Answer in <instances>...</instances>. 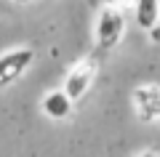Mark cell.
<instances>
[{
	"label": "cell",
	"mask_w": 160,
	"mask_h": 157,
	"mask_svg": "<svg viewBox=\"0 0 160 157\" xmlns=\"http://www.w3.org/2000/svg\"><path fill=\"white\" fill-rule=\"evenodd\" d=\"M133 16H136V24L142 29H149L160 19V0H136Z\"/></svg>",
	"instance_id": "8992f818"
},
{
	"label": "cell",
	"mask_w": 160,
	"mask_h": 157,
	"mask_svg": "<svg viewBox=\"0 0 160 157\" xmlns=\"http://www.w3.org/2000/svg\"><path fill=\"white\" fill-rule=\"evenodd\" d=\"M35 61V51L32 48H13L8 53L0 56V88L16 83Z\"/></svg>",
	"instance_id": "3957f363"
},
{
	"label": "cell",
	"mask_w": 160,
	"mask_h": 157,
	"mask_svg": "<svg viewBox=\"0 0 160 157\" xmlns=\"http://www.w3.org/2000/svg\"><path fill=\"white\" fill-rule=\"evenodd\" d=\"M126 35V13L118 6H104L96 16V51H112Z\"/></svg>",
	"instance_id": "6da1fadb"
},
{
	"label": "cell",
	"mask_w": 160,
	"mask_h": 157,
	"mask_svg": "<svg viewBox=\"0 0 160 157\" xmlns=\"http://www.w3.org/2000/svg\"><path fill=\"white\" fill-rule=\"evenodd\" d=\"M75 109V99H69V93L64 88L48 91L40 101V112L46 115L48 120H67Z\"/></svg>",
	"instance_id": "277c9868"
},
{
	"label": "cell",
	"mask_w": 160,
	"mask_h": 157,
	"mask_svg": "<svg viewBox=\"0 0 160 157\" xmlns=\"http://www.w3.org/2000/svg\"><path fill=\"white\" fill-rule=\"evenodd\" d=\"M133 107L139 109V117L142 120L160 117V88H155V85L139 88L133 93Z\"/></svg>",
	"instance_id": "5b68a950"
},
{
	"label": "cell",
	"mask_w": 160,
	"mask_h": 157,
	"mask_svg": "<svg viewBox=\"0 0 160 157\" xmlns=\"http://www.w3.org/2000/svg\"><path fill=\"white\" fill-rule=\"evenodd\" d=\"M102 3H104V6H118L120 0H102Z\"/></svg>",
	"instance_id": "9c48e42d"
},
{
	"label": "cell",
	"mask_w": 160,
	"mask_h": 157,
	"mask_svg": "<svg viewBox=\"0 0 160 157\" xmlns=\"http://www.w3.org/2000/svg\"><path fill=\"white\" fill-rule=\"evenodd\" d=\"M147 32H149V40H152V43H160V19L147 29Z\"/></svg>",
	"instance_id": "52a82bcc"
},
{
	"label": "cell",
	"mask_w": 160,
	"mask_h": 157,
	"mask_svg": "<svg viewBox=\"0 0 160 157\" xmlns=\"http://www.w3.org/2000/svg\"><path fill=\"white\" fill-rule=\"evenodd\" d=\"M96 72H99V64L93 61V59H80V61L67 72V77H64V85H62V88L69 93V99L80 101L83 96L88 93V91H91L93 80H96Z\"/></svg>",
	"instance_id": "7a4b0ae2"
},
{
	"label": "cell",
	"mask_w": 160,
	"mask_h": 157,
	"mask_svg": "<svg viewBox=\"0 0 160 157\" xmlns=\"http://www.w3.org/2000/svg\"><path fill=\"white\" fill-rule=\"evenodd\" d=\"M11 3H16V6H27V3H32V0H11Z\"/></svg>",
	"instance_id": "ba28073f"
}]
</instances>
